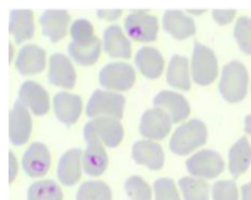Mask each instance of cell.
I'll list each match as a JSON object with an SVG mask.
<instances>
[{
    "label": "cell",
    "mask_w": 251,
    "mask_h": 200,
    "mask_svg": "<svg viewBox=\"0 0 251 200\" xmlns=\"http://www.w3.org/2000/svg\"><path fill=\"white\" fill-rule=\"evenodd\" d=\"M247 85V71L240 62L232 61L224 67L219 89L226 101L236 103L242 100L246 95Z\"/></svg>",
    "instance_id": "1"
},
{
    "label": "cell",
    "mask_w": 251,
    "mask_h": 200,
    "mask_svg": "<svg viewBox=\"0 0 251 200\" xmlns=\"http://www.w3.org/2000/svg\"><path fill=\"white\" fill-rule=\"evenodd\" d=\"M132 157L138 164L145 165L151 170H159L164 164L162 147L150 140H139L132 146Z\"/></svg>",
    "instance_id": "18"
},
{
    "label": "cell",
    "mask_w": 251,
    "mask_h": 200,
    "mask_svg": "<svg viewBox=\"0 0 251 200\" xmlns=\"http://www.w3.org/2000/svg\"><path fill=\"white\" fill-rule=\"evenodd\" d=\"M207 139L205 125L199 120H191L178 126L170 140V149L177 155H186L203 145Z\"/></svg>",
    "instance_id": "2"
},
{
    "label": "cell",
    "mask_w": 251,
    "mask_h": 200,
    "mask_svg": "<svg viewBox=\"0 0 251 200\" xmlns=\"http://www.w3.org/2000/svg\"><path fill=\"white\" fill-rule=\"evenodd\" d=\"M18 172V164L16 157L12 152H10V181L12 182Z\"/></svg>",
    "instance_id": "38"
},
{
    "label": "cell",
    "mask_w": 251,
    "mask_h": 200,
    "mask_svg": "<svg viewBox=\"0 0 251 200\" xmlns=\"http://www.w3.org/2000/svg\"><path fill=\"white\" fill-rule=\"evenodd\" d=\"M229 172L233 177L239 176L249 167L251 163V146L246 137H241L230 148L229 154Z\"/></svg>",
    "instance_id": "26"
},
{
    "label": "cell",
    "mask_w": 251,
    "mask_h": 200,
    "mask_svg": "<svg viewBox=\"0 0 251 200\" xmlns=\"http://www.w3.org/2000/svg\"><path fill=\"white\" fill-rule=\"evenodd\" d=\"M104 49L114 58L128 59L131 55L130 42L124 35L121 27L116 25H110L104 32Z\"/></svg>",
    "instance_id": "24"
},
{
    "label": "cell",
    "mask_w": 251,
    "mask_h": 200,
    "mask_svg": "<svg viewBox=\"0 0 251 200\" xmlns=\"http://www.w3.org/2000/svg\"><path fill=\"white\" fill-rule=\"evenodd\" d=\"M42 25V32L52 42L59 41L65 36L70 22V15L65 10H47L39 20Z\"/></svg>",
    "instance_id": "17"
},
{
    "label": "cell",
    "mask_w": 251,
    "mask_h": 200,
    "mask_svg": "<svg viewBox=\"0 0 251 200\" xmlns=\"http://www.w3.org/2000/svg\"><path fill=\"white\" fill-rule=\"evenodd\" d=\"M20 100L35 114L44 115L49 110V96L47 91L38 83L27 80L19 91Z\"/></svg>",
    "instance_id": "13"
},
{
    "label": "cell",
    "mask_w": 251,
    "mask_h": 200,
    "mask_svg": "<svg viewBox=\"0 0 251 200\" xmlns=\"http://www.w3.org/2000/svg\"><path fill=\"white\" fill-rule=\"evenodd\" d=\"M45 51L33 44L24 46L18 55L16 67L22 75H34L44 70Z\"/></svg>",
    "instance_id": "16"
},
{
    "label": "cell",
    "mask_w": 251,
    "mask_h": 200,
    "mask_svg": "<svg viewBox=\"0 0 251 200\" xmlns=\"http://www.w3.org/2000/svg\"><path fill=\"white\" fill-rule=\"evenodd\" d=\"M212 16L218 24L224 25L232 21V19L235 16V11L234 10H214L212 12Z\"/></svg>",
    "instance_id": "36"
},
{
    "label": "cell",
    "mask_w": 251,
    "mask_h": 200,
    "mask_svg": "<svg viewBox=\"0 0 251 200\" xmlns=\"http://www.w3.org/2000/svg\"><path fill=\"white\" fill-rule=\"evenodd\" d=\"M241 200H251V181L241 186Z\"/></svg>",
    "instance_id": "39"
},
{
    "label": "cell",
    "mask_w": 251,
    "mask_h": 200,
    "mask_svg": "<svg viewBox=\"0 0 251 200\" xmlns=\"http://www.w3.org/2000/svg\"><path fill=\"white\" fill-rule=\"evenodd\" d=\"M27 200H63V192L51 179L35 181L28 187Z\"/></svg>",
    "instance_id": "28"
},
{
    "label": "cell",
    "mask_w": 251,
    "mask_h": 200,
    "mask_svg": "<svg viewBox=\"0 0 251 200\" xmlns=\"http://www.w3.org/2000/svg\"><path fill=\"white\" fill-rule=\"evenodd\" d=\"M164 28L175 38L184 39L195 32L194 21L181 11L169 10L163 16Z\"/></svg>",
    "instance_id": "19"
},
{
    "label": "cell",
    "mask_w": 251,
    "mask_h": 200,
    "mask_svg": "<svg viewBox=\"0 0 251 200\" xmlns=\"http://www.w3.org/2000/svg\"><path fill=\"white\" fill-rule=\"evenodd\" d=\"M225 164L221 156L213 150H202L186 161L187 171L195 176L213 178L224 170Z\"/></svg>",
    "instance_id": "8"
},
{
    "label": "cell",
    "mask_w": 251,
    "mask_h": 200,
    "mask_svg": "<svg viewBox=\"0 0 251 200\" xmlns=\"http://www.w3.org/2000/svg\"><path fill=\"white\" fill-rule=\"evenodd\" d=\"M234 37L240 49L251 55V18L240 17L234 27Z\"/></svg>",
    "instance_id": "31"
},
{
    "label": "cell",
    "mask_w": 251,
    "mask_h": 200,
    "mask_svg": "<svg viewBox=\"0 0 251 200\" xmlns=\"http://www.w3.org/2000/svg\"><path fill=\"white\" fill-rule=\"evenodd\" d=\"M76 200H112V192L102 181H85L76 192Z\"/></svg>",
    "instance_id": "30"
},
{
    "label": "cell",
    "mask_w": 251,
    "mask_h": 200,
    "mask_svg": "<svg viewBox=\"0 0 251 200\" xmlns=\"http://www.w3.org/2000/svg\"><path fill=\"white\" fill-rule=\"evenodd\" d=\"M124 106L125 98L123 95L110 91L95 90L87 103L86 114L88 117L107 115L121 119Z\"/></svg>",
    "instance_id": "5"
},
{
    "label": "cell",
    "mask_w": 251,
    "mask_h": 200,
    "mask_svg": "<svg viewBox=\"0 0 251 200\" xmlns=\"http://www.w3.org/2000/svg\"><path fill=\"white\" fill-rule=\"evenodd\" d=\"M122 14V10H98L97 16L100 19L107 21H114L118 19Z\"/></svg>",
    "instance_id": "37"
},
{
    "label": "cell",
    "mask_w": 251,
    "mask_h": 200,
    "mask_svg": "<svg viewBox=\"0 0 251 200\" xmlns=\"http://www.w3.org/2000/svg\"><path fill=\"white\" fill-rule=\"evenodd\" d=\"M31 130V119L25 105L19 99L15 102L10 113L9 133L14 145L25 143Z\"/></svg>",
    "instance_id": "10"
},
{
    "label": "cell",
    "mask_w": 251,
    "mask_h": 200,
    "mask_svg": "<svg viewBox=\"0 0 251 200\" xmlns=\"http://www.w3.org/2000/svg\"><path fill=\"white\" fill-rule=\"evenodd\" d=\"M172 120L162 109L147 110L140 121L139 131L148 138L163 139L170 132Z\"/></svg>",
    "instance_id": "9"
},
{
    "label": "cell",
    "mask_w": 251,
    "mask_h": 200,
    "mask_svg": "<svg viewBox=\"0 0 251 200\" xmlns=\"http://www.w3.org/2000/svg\"><path fill=\"white\" fill-rule=\"evenodd\" d=\"M23 168L27 175L38 177L44 175L51 164L47 147L40 142H33L23 156Z\"/></svg>",
    "instance_id": "11"
},
{
    "label": "cell",
    "mask_w": 251,
    "mask_h": 200,
    "mask_svg": "<svg viewBox=\"0 0 251 200\" xmlns=\"http://www.w3.org/2000/svg\"><path fill=\"white\" fill-rule=\"evenodd\" d=\"M178 184L184 200H209V186L204 180L185 176Z\"/></svg>",
    "instance_id": "29"
},
{
    "label": "cell",
    "mask_w": 251,
    "mask_h": 200,
    "mask_svg": "<svg viewBox=\"0 0 251 200\" xmlns=\"http://www.w3.org/2000/svg\"><path fill=\"white\" fill-rule=\"evenodd\" d=\"M153 103L156 108L165 111L170 116L173 123L186 119L190 112L186 99L182 95L169 90L159 92L155 96Z\"/></svg>",
    "instance_id": "12"
},
{
    "label": "cell",
    "mask_w": 251,
    "mask_h": 200,
    "mask_svg": "<svg viewBox=\"0 0 251 200\" xmlns=\"http://www.w3.org/2000/svg\"><path fill=\"white\" fill-rule=\"evenodd\" d=\"M134 79L133 68L123 62L110 63L99 74L100 84L109 89L126 90L132 86Z\"/></svg>",
    "instance_id": "7"
},
{
    "label": "cell",
    "mask_w": 251,
    "mask_h": 200,
    "mask_svg": "<svg viewBox=\"0 0 251 200\" xmlns=\"http://www.w3.org/2000/svg\"><path fill=\"white\" fill-rule=\"evenodd\" d=\"M80 149L74 148L67 151L60 159L57 175L60 181L71 186L75 184L80 178Z\"/></svg>",
    "instance_id": "20"
},
{
    "label": "cell",
    "mask_w": 251,
    "mask_h": 200,
    "mask_svg": "<svg viewBox=\"0 0 251 200\" xmlns=\"http://www.w3.org/2000/svg\"><path fill=\"white\" fill-rule=\"evenodd\" d=\"M191 68L193 80L201 85L212 83L218 75V62L214 52L199 42L194 44Z\"/></svg>",
    "instance_id": "3"
},
{
    "label": "cell",
    "mask_w": 251,
    "mask_h": 200,
    "mask_svg": "<svg viewBox=\"0 0 251 200\" xmlns=\"http://www.w3.org/2000/svg\"><path fill=\"white\" fill-rule=\"evenodd\" d=\"M92 25L83 19L76 20L71 26V35L75 41L87 40L93 37Z\"/></svg>",
    "instance_id": "35"
},
{
    "label": "cell",
    "mask_w": 251,
    "mask_h": 200,
    "mask_svg": "<svg viewBox=\"0 0 251 200\" xmlns=\"http://www.w3.org/2000/svg\"><path fill=\"white\" fill-rule=\"evenodd\" d=\"M125 27L132 39L149 42L157 37L158 22L155 16L149 15L145 11H134L126 18Z\"/></svg>",
    "instance_id": "6"
},
{
    "label": "cell",
    "mask_w": 251,
    "mask_h": 200,
    "mask_svg": "<svg viewBox=\"0 0 251 200\" xmlns=\"http://www.w3.org/2000/svg\"><path fill=\"white\" fill-rule=\"evenodd\" d=\"M155 200H180L174 181L171 178L163 177L154 182Z\"/></svg>",
    "instance_id": "34"
},
{
    "label": "cell",
    "mask_w": 251,
    "mask_h": 200,
    "mask_svg": "<svg viewBox=\"0 0 251 200\" xmlns=\"http://www.w3.org/2000/svg\"><path fill=\"white\" fill-rule=\"evenodd\" d=\"M49 81L66 88H72L75 85V72L71 61L65 55L56 53L51 56Z\"/></svg>",
    "instance_id": "14"
},
{
    "label": "cell",
    "mask_w": 251,
    "mask_h": 200,
    "mask_svg": "<svg viewBox=\"0 0 251 200\" xmlns=\"http://www.w3.org/2000/svg\"><path fill=\"white\" fill-rule=\"evenodd\" d=\"M71 57L80 65H91L95 63L101 51L100 40L93 36L90 39L82 41L73 40L68 47Z\"/></svg>",
    "instance_id": "23"
},
{
    "label": "cell",
    "mask_w": 251,
    "mask_h": 200,
    "mask_svg": "<svg viewBox=\"0 0 251 200\" xmlns=\"http://www.w3.org/2000/svg\"><path fill=\"white\" fill-rule=\"evenodd\" d=\"M87 142L88 146L82 159L84 172L91 176L100 175L105 172L108 165L106 151L98 139H92Z\"/></svg>",
    "instance_id": "21"
},
{
    "label": "cell",
    "mask_w": 251,
    "mask_h": 200,
    "mask_svg": "<svg viewBox=\"0 0 251 200\" xmlns=\"http://www.w3.org/2000/svg\"><path fill=\"white\" fill-rule=\"evenodd\" d=\"M135 64L139 71L149 78L160 76L164 69V59L161 53L153 47L140 48L135 56Z\"/></svg>",
    "instance_id": "22"
},
{
    "label": "cell",
    "mask_w": 251,
    "mask_h": 200,
    "mask_svg": "<svg viewBox=\"0 0 251 200\" xmlns=\"http://www.w3.org/2000/svg\"><path fill=\"white\" fill-rule=\"evenodd\" d=\"M125 187L130 200H151L152 198L150 186L139 176H130L126 181Z\"/></svg>",
    "instance_id": "32"
},
{
    "label": "cell",
    "mask_w": 251,
    "mask_h": 200,
    "mask_svg": "<svg viewBox=\"0 0 251 200\" xmlns=\"http://www.w3.org/2000/svg\"><path fill=\"white\" fill-rule=\"evenodd\" d=\"M167 80L173 87L182 90L190 88L188 60L186 57L174 55L170 61L167 73Z\"/></svg>",
    "instance_id": "27"
},
{
    "label": "cell",
    "mask_w": 251,
    "mask_h": 200,
    "mask_svg": "<svg viewBox=\"0 0 251 200\" xmlns=\"http://www.w3.org/2000/svg\"><path fill=\"white\" fill-rule=\"evenodd\" d=\"M213 200H238V190L232 180H219L212 188Z\"/></svg>",
    "instance_id": "33"
},
{
    "label": "cell",
    "mask_w": 251,
    "mask_h": 200,
    "mask_svg": "<svg viewBox=\"0 0 251 200\" xmlns=\"http://www.w3.org/2000/svg\"><path fill=\"white\" fill-rule=\"evenodd\" d=\"M245 131L251 135V115L245 118Z\"/></svg>",
    "instance_id": "40"
},
{
    "label": "cell",
    "mask_w": 251,
    "mask_h": 200,
    "mask_svg": "<svg viewBox=\"0 0 251 200\" xmlns=\"http://www.w3.org/2000/svg\"><path fill=\"white\" fill-rule=\"evenodd\" d=\"M9 29L18 43L31 38L34 30L32 12L29 10L11 11Z\"/></svg>",
    "instance_id": "25"
},
{
    "label": "cell",
    "mask_w": 251,
    "mask_h": 200,
    "mask_svg": "<svg viewBox=\"0 0 251 200\" xmlns=\"http://www.w3.org/2000/svg\"><path fill=\"white\" fill-rule=\"evenodd\" d=\"M83 134L86 141L101 139L107 146L115 147L122 141L124 130L118 120L101 117L87 123Z\"/></svg>",
    "instance_id": "4"
},
{
    "label": "cell",
    "mask_w": 251,
    "mask_h": 200,
    "mask_svg": "<svg viewBox=\"0 0 251 200\" xmlns=\"http://www.w3.org/2000/svg\"><path fill=\"white\" fill-rule=\"evenodd\" d=\"M53 102L55 114L62 123L72 125L76 122L82 107L79 96L62 91L55 95Z\"/></svg>",
    "instance_id": "15"
}]
</instances>
